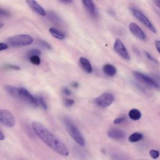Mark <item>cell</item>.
Wrapping results in <instances>:
<instances>
[{
    "label": "cell",
    "mask_w": 160,
    "mask_h": 160,
    "mask_svg": "<svg viewBox=\"0 0 160 160\" xmlns=\"http://www.w3.org/2000/svg\"><path fill=\"white\" fill-rule=\"evenodd\" d=\"M32 128L38 137L54 152L62 156H68L69 150L66 146L43 124L34 121Z\"/></svg>",
    "instance_id": "cell-1"
},
{
    "label": "cell",
    "mask_w": 160,
    "mask_h": 160,
    "mask_svg": "<svg viewBox=\"0 0 160 160\" xmlns=\"http://www.w3.org/2000/svg\"><path fill=\"white\" fill-rule=\"evenodd\" d=\"M63 122L67 132L73 140L79 146H83L85 144L84 138L73 121L68 117H65L63 119Z\"/></svg>",
    "instance_id": "cell-2"
},
{
    "label": "cell",
    "mask_w": 160,
    "mask_h": 160,
    "mask_svg": "<svg viewBox=\"0 0 160 160\" xmlns=\"http://www.w3.org/2000/svg\"><path fill=\"white\" fill-rule=\"evenodd\" d=\"M32 42V38L31 36L25 34L15 35L7 39V44L12 47L26 46L31 44Z\"/></svg>",
    "instance_id": "cell-3"
},
{
    "label": "cell",
    "mask_w": 160,
    "mask_h": 160,
    "mask_svg": "<svg viewBox=\"0 0 160 160\" xmlns=\"http://www.w3.org/2000/svg\"><path fill=\"white\" fill-rule=\"evenodd\" d=\"M129 9L133 16L140 22H141L148 29H149L153 33L157 32L156 28L143 12L134 7H130Z\"/></svg>",
    "instance_id": "cell-4"
},
{
    "label": "cell",
    "mask_w": 160,
    "mask_h": 160,
    "mask_svg": "<svg viewBox=\"0 0 160 160\" xmlns=\"http://www.w3.org/2000/svg\"><path fill=\"white\" fill-rule=\"evenodd\" d=\"M114 101V96L110 92H104L94 99L96 105L101 108H107Z\"/></svg>",
    "instance_id": "cell-5"
},
{
    "label": "cell",
    "mask_w": 160,
    "mask_h": 160,
    "mask_svg": "<svg viewBox=\"0 0 160 160\" xmlns=\"http://www.w3.org/2000/svg\"><path fill=\"white\" fill-rule=\"evenodd\" d=\"M17 98L22 100L32 107L36 108L38 106L36 98L34 97L27 89L24 88H19Z\"/></svg>",
    "instance_id": "cell-6"
},
{
    "label": "cell",
    "mask_w": 160,
    "mask_h": 160,
    "mask_svg": "<svg viewBox=\"0 0 160 160\" xmlns=\"http://www.w3.org/2000/svg\"><path fill=\"white\" fill-rule=\"evenodd\" d=\"M0 122L8 128H12L15 125V118L13 114L8 110L0 109Z\"/></svg>",
    "instance_id": "cell-7"
},
{
    "label": "cell",
    "mask_w": 160,
    "mask_h": 160,
    "mask_svg": "<svg viewBox=\"0 0 160 160\" xmlns=\"http://www.w3.org/2000/svg\"><path fill=\"white\" fill-rule=\"evenodd\" d=\"M133 75L136 79L149 86L156 89H159L160 88V85L155 80L146 74H144L138 71H134Z\"/></svg>",
    "instance_id": "cell-8"
},
{
    "label": "cell",
    "mask_w": 160,
    "mask_h": 160,
    "mask_svg": "<svg viewBox=\"0 0 160 160\" xmlns=\"http://www.w3.org/2000/svg\"><path fill=\"white\" fill-rule=\"evenodd\" d=\"M113 48L115 52L122 59L127 61L130 60V56L129 54V52L126 48L124 45L123 42L119 39H116L115 40Z\"/></svg>",
    "instance_id": "cell-9"
},
{
    "label": "cell",
    "mask_w": 160,
    "mask_h": 160,
    "mask_svg": "<svg viewBox=\"0 0 160 160\" xmlns=\"http://www.w3.org/2000/svg\"><path fill=\"white\" fill-rule=\"evenodd\" d=\"M129 29L130 32L137 38L141 40H145L146 36L142 29L135 22H130L129 24Z\"/></svg>",
    "instance_id": "cell-10"
},
{
    "label": "cell",
    "mask_w": 160,
    "mask_h": 160,
    "mask_svg": "<svg viewBox=\"0 0 160 160\" xmlns=\"http://www.w3.org/2000/svg\"><path fill=\"white\" fill-rule=\"evenodd\" d=\"M84 6L88 12L90 14V15L92 17H96L98 16V11L96 8V6L92 1L90 0H85L82 1Z\"/></svg>",
    "instance_id": "cell-11"
},
{
    "label": "cell",
    "mask_w": 160,
    "mask_h": 160,
    "mask_svg": "<svg viewBox=\"0 0 160 160\" xmlns=\"http://www.w3.org/2000/svg\"><path fill=\"white\" fill-rule=\"evenodd\" d=\"M26 3L29 6V7L36 13L42 16H45L46 13L45 10L36 1L34 0L26 1Z\"/></svg>",
    "instance_id": "cell-12"
},
{
    "label": "cell",
    "mask_w": 160,
    "mask_h": 160,
    "mask_svg": "<svg viewBox=\"0 0 160 160\" xmlns=\"http://www.w3.org/2000/svg\"><path fill=\"white\" fill-rule=\"evenodd\" d=\"M108 136L109 138L113 139H121L124 138L125 134L120 129L112 128L108 130Z\"/></svg>",
    "instance_id": "cell-13"
},
{
    "label": "cell",
    "mask_w": 160,
    "mask_h": 160,
    "mask_svg": "<svg viewBox=\"0 0 160 160\" xmlns=\"http://www.w3.org/2000/svg\"><path fill=\"white\" fill-rule=\"evenodd\" d=\"M79 64L81 68L84 71L88 73H91L92 72V67L91 66L89 61L84 57H81L79 58Z\"/></svg>",
    "instance_id": "cell-14"
},
{
    "label": "cell",
    "mask_w": 160,
    "mask_h": 160,
    "mask_svg": "<svg viewBox=\"0 0 160 160\" xmlns=\"http://www.w3.org/2000/svg\"><path fill=\"white\" fill-rule=\"evenodd\" d=\"M103 72L108 76L112 77L116 74V68L111 64H106L102 67Z\"/></svg>",
    "instance_id": "cell-15"
},
{
    "label": "cell",
    "mask_w": 160,
    "mask_h": 160,
    "mask_svg": "<svg viewBox=\"0 0 160 160\" xmlns=\"http://www.w3.org/2000/svg\"><path fill=\"white\" fill-rule=\"evenodd\" d=\"M49 32L53 37H54L56 39H60V40L64 39L66 36V35L64 32H62V31H61L54 28H51L49 29Z\"/></svg>",
    "instance_id": "cell-16"
},
{
    "label": "cell",
    "mask_w": 160,
    "mask_h": 160,
    "mask_svg": "<svg viewBox=\"0 0 160 160\" xmlns=\"http://www.w3.org/2000/svg\"><path fill=\"white\" fill-rule=\"evenodd\" d=\"M128 116L133 121H138L141 117V112L138 109L133 108L129 111Z\"/></svg>",
    "instance_id": "cell-17"
},
{
    "label": "cell",
    "mask_w": 160,
    "mask_h": 160,
    "mask_svg": "<svg viewBox=\"0 0 160 160\" xmlns=\"http://www.w3.org/2000/svg\"><path fill=\"white\" fill-rule=\"evenodd\" d=\"M48 18L50 20V21H51L54 24L58 25V24H59L61 22L60 19L57 16V14H56L54 12L49 11L48 12Z\"/></svg>",
    "instance_id": "cell-18"
},
{
    "label": "cell",
    "mask_w": 160,
    "mask_h": 160,
    "mask_svg": "<svg viewBox=\"0 0 160 160\" xmlns=\"http://www.w3.org/2000/svg\"><path fill=\"white\" fill-rule=\"evenodd\" d=\"M142 138H143V135L141 133L136 132L131 134L129 136L128 140L131 142H138V141L141 140L142 139Z\"/></svg>",
    "instance_id": "cell-19"
},
{
    "label": "cell",
    "mask_w": 160,
    "mask_h": 160,
    "mask_svg": "<svg viewBox=\"0 0 160 160\" xmlns=\"http://www.w3.org/2000/svg\"><path fill=\"white\" fill-rule=\"evenodd\" d=\"M35 98H36V99L37 104H38V106H40L43 109L46 110L47 108H48V106H47V104H46V101H44L43 97L41 96H38Z\"/></svg>",
    "instance_id": "cell-20"
},
{
    "label": "cell",
    "mask_w": 160,
    "mask_h": 160,
    "mask_svg": "<svg viewBox=\"0 0 160 160\" xmlns=\"http://www.w3.org/2000/svg\"><path fill=\"white\" fill-rule=\"evenodd\" d=\"M37 43L42 48H44L46 49H51V46L48 42L42 39H38Z\"/></svg>",
    "instance_id": "cell-21"
},
{
    "label": "cell",
    "mask_w": 160,
    "mask_h": 160,
    "mask_svg": "<svg viewBox=\"0 0 160 160\" xmlns=\"http://www.w3.org/2000/svg\"><path fill=\"white\" fill-rule=\"evenodd\" d=\"M41 54V52L39 50L36 49H31L30 51H29L27 53V57L28 58H29L31 56H40Z\"/></svg>",
    "instance_id": "cell-22"
},
{
    "label": "cell",
    "mask_w": 160,
    "mask_h": 160,
    "mask_svg": "<svg viewBox=\"0 0 160 160\" xmlns=\"http://www.w3.org/2000/svg\"><path fill=\"white\" fill-rule=\"evenodd\" d=\"M30 62L34 65H39L41 63V59L39 56H34L28 58Z\"/></svg>",
    "instance_id": "cell-23"
},
{
    "label": "cell",
    "mask_w": 160,
    "mask_h": 160,
    "mask_svg": "<svg viewBox=\"0 0 160 160\" xmlns=\"http://www.w3.org/2000/svg\"><path fill=\"white\" fill-rule=\"evenodd\" d=\"M149 154L151 156V158L152 159H157L159 155H160V152L158 150H155V149H151L149 151Z\"/></svg>",
    "instance_id": "cell-24"
},
{
    "label": "cell",
    "mask_w": 160,
    "mask_h": 160,
    "mask_svg": "<svg viewBox=\"0 0 160 160\" xmlns=\"http://www.w3.org/2000/svg\"><path fill=\"white\" fill-rule=\"evenodd\" d=\"M125 120H126V117L125 116H119V117H118L116 119H114V120L113 121V123L115 124H121V123L123 122Z\"/></svg>",
    "instance_id": "cell-25"
},
{
    "label": "cell",
    "mask_w": 160,
    "mask_h": 160,
    "mask_svg": "<svg viewBox=\"0 0 160 160\" xmlns=\"http://www.w3.org/2000/svg\"><path fill=\"white\" fill-rule=\"evenodd\" d=\"M74 103V101L72 99H69V98H65L64 99V104L66 106L68 107H70L72 106Z\"/></svg>",
    "instance_id": "cell-26"
},
{
    "label": "cell",
    "mask_w": 160,
    "mask_h": 160,
    "mask_svg": "<svg viewBox=\"0 0 160 160\" xmlns=\"http://www.w3.org/2000/svg\"><path fill=\"white\" fill-rule=\"evenodd\" d=\"M144 54H145V55H146V56L147 57V58L149 59V60H150L151 61H152V62H153L154 63H155V64H159V62H158V61L154 58H153L152 56H151V54H149L148 52H147V51H144Z\"/></svg>",
    "instance_id": "cell-27"
},
{
    "label": "cell",
    "mask_w": 160,
    "mask_h": 160,
    "mask_svg": "<svg viewBox=\"0 0 160 160\" xmlns=\"http://www.w3.org/2000/svg\"><path fill=\"white\" fill-rule=\"evenodd\" d=\"M10 14V12L8 10L0 8V17H8Z\"/></svg>",
    "instance_id": "cell-28"
},
{
    "label": "cell",
    "mask_w": 160,
    "mask_h": 160,
    "mask_svg": "<svg viewBox=\"0 0 160 160\" xmlns=\"http://www.w3.org/2000/svg\"><path fill=\"white\" fill-rule=\"evenodd\" d=\"M6 68L11 69H14V70H19V69H20L19 67H18L16 65H13V64H7V65H6Z\"/></svg>",
    "instance_id": "cell-29"
},
{
    "label": "cell",
    "mask_w": 160,
    "mask_h": 160,
    "mask_svg": "<svg viewBox=\"0 0 160 160\" xmlns=\"http://www.w3.org/2000/svg\"><path fill=\"white\" fill-rule=\"evenodd\" d=\"M154 45H155V47H156V49L157 51L160 54V41H159V40L156 41L154 42Z\"/></svg>",
    "instance_id": "cell-30"
},
{
    "label": "cell",
    "mask_w": 160,
    "mask_h": 160,
    "mask_svg": "<svg viewBox=\"0 0 160 160\" xmlns=\"http://www.w3.org/2000/svg\"><path fill=\"white\" fill-rule=\"evenodd\" d=\"M8 48V45L4 42H0V51L5 50Z\"/></svg>",
    "instance_id": "cell-31"
},
{
    "label": "cell",
    "mask_w": 160,
    "mask_h": 160,
    "mask_svg": "<svg viewBox=\"0 0 160 160\" xmlns=\"http://www.w3.org/2000/svg\"><path fill=\"white\" fill-rule=\"evenodd\" d=\"M62 92L66 96H70L71 94V91L68 88H63Z\"/></svg>",
    "instance_id": "cell-32"
},
{
    "label": "cell",
    "mask_w": 160,
    "mask_h": 160,
    "mask_svg": "<svg viewBox=\"0 0 160 160\" xmlns=\"http://www.w3.org/2000/svg\"><path fill=\"white\" fill-rule=\"evenodd\" d=\"M153 2L157 7H158L160 9V1H153Z\"/></svg>",
    "instance_id": "cell-33"
},
{
    "label": "cell",
    "mask_w": 160,
    "mask_h": 160,
    "mask_svg": "<svg viewBox=\"0 0 160 160\" xmlns=\"http://www.w3.org/2000/svg\"><path fill=\"white\" fill-rule=\"evenodd\" d=\"M5 136L4 135V134L2 132V131L0 130V141H2L3 139H4Z\"/></svg>",
    "instance_id": "cell-34"
},
{
    "label": "cell",
    "mask_w": 160,
    "mask_h": 160,
    "mask_svg": "<svg viewBox=\"0 0 160 160\" xmlns=\"http://www.w3.org/2000/svg\"><path fill=\"white\" fill-rule=\"evenodd\" d=\"M62 3H66V4H69V3H72V1H68V0H63V1H60Z\"/></svg>",
    "instance_id": "cell-35"
},
{
    "label": "cell",
    "mask_w": 160,
    "mask_h": 160,
    "mask_svg": "<svg viewBox=\"0 0 160 160\" xmlns=\"http://www.w3.org/2000/svg\"><path fill=\"white\" fill-rule=\"evenodd\" d=\"M72 86L74 88H77L78 86V84L77 82H74L72 83Z\"/></svg>",
    "instance_id": "cell-36"
},
{
    "label": "cell",
    "mask_w": 160,
    "mask_h": 160,
    "mask_svg": "<svg viewBox=\"0 0 160 160\" xmlns=\"http://www.w3.org/2000/svg\"><path fill=\"white\" fill-rule=\"evenodd\" d=\"M3 25H4V24L0 21V28H1L3 26Z\"/></svg>",
    "instance_id": "cell-37"
}]
</instances>
